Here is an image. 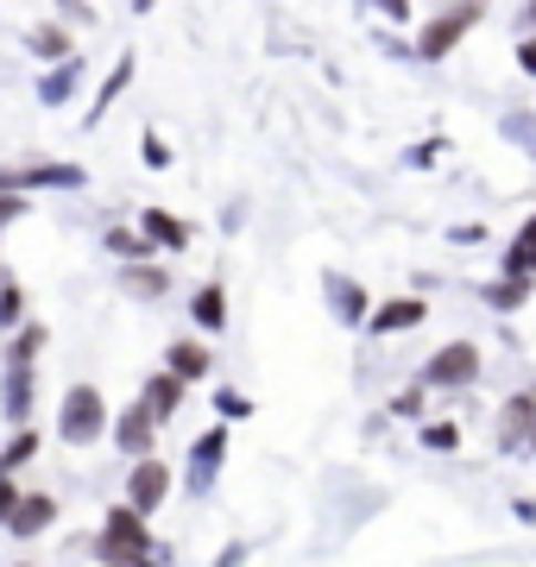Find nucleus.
<instances>
[{
	"instance_id": "obj_1",
	"label": "nucleus",
	"mask_w": 536,
	"mask_h": 567,
	"mask_svg": "<svg viewBox=\"0 0 536 567\" xmlns=\"http://www.w3.org/2000/svg\"><path fill=\"white\" fill-rule=\"evenodd\" d=\"M480 20H486V0H435V13L416 25L411 51H416L423 63H442V58H454L461 44L474 39Z\"/></svg>"
},
{
	"instance_id": "obj_2",
	"label": "nucleus",
	"mask_w": 536,
	"mask_h": 567,
	"mask_svg": "<svg viewBox=\"0 0 536 567\" xmlns=\"http://www.w3.org/2000/svg\"><path fill=\"white\" fill-rule=\"evenodd\" d=\"M95 555H102L107 567H158V555H165V548L152 543V529H145L140 511H133V505H114V511L102 517Z\"/></svg>"
},
{
	"instance_id": "obj_3",
	"label": "nucleus",
	"mask_w": 536,
	"mask_h": 567,
	"mask_svg": "<svg viewBox=\"0 0 536 567\" xmlns=\"http://www.w3.org/2000/svg\"><path fill=\"white\" fill-rule=\"evenodd\" d=\"M0 189H20V196H76L89 189L83 164L63 158H25V164H0Z\"/></svg>"
},
{
	"instance_id": "obj_4",
	"label": "nucleus",
	"mask_w": 536,
	"mask_h": 567,
	"mask_svg": "<svg viewBox=\"0 0 536 567\" xmlns=\"http://www.w3.org/2000/svg\"><path fill=\"white\" fill-rule=\"evenodd\" d=\"M114 429V416H107V398L95 385H70L58 404V442L63 447H95Z\"/></svg>"
},
{
	"instance_id": "obj_5",
	"label": "nucleus",
	"mask_w": 536,
	"mask_h": 567,
	"mask_svg": "<svg viewBox=\"0 0 536 567\" xmlns=\"http://www.w3.org/2000/svg\"><path fill=\"white\" fill-rule=\"evenodd\" d=\"M486 372V353H480L474 341H449V347H435L430 365H423V385L430 391H467Z\"/></svg>"
},
{
	"instance_id": "obj_6",
	"label": "nucleus",
	"mask_w": 536,
	"mask_h": 567,
	"mask_svg": "<svg viewBox=\"0 0 536 567\" xmlns=\"http://www.w3.org/2000/svg\"><path fill=\"white\" fill-rule=\"evenodd\" d=\"M171 486H177V473H171L158 454H140V461H126V505L140 511V517H152V511L165 505Z\"/></svg>"
},
{
	"instance_id": "obj_7",
	"label": "nucleus",
	"mask_w": 536,
	"mask_h": 567,
	"mask_svg": "<svg viewBox=\"0 0 536 567\" xmlns=\"http://www.w3.org/2000/svg\"><path fill=\"white\" fill-rule=\"evenodd\" d=\"M221 461H227V423H215L208 435H196V447H189V466H184V492L189 498H208V492H215Z\"/></svg>"
},
{
	"instance_id": "obj_8",
	"label": "nucleus",
	"mask_w": 536,
	"mask_h": 567,
	"mask_svg": "<svg viewBox=\"0 0 536 567\" xmlns=\"http://www.w3.org/2000/svg\"><path fill=\"white\" fill-rule=\"evenodd\" d=\"M158 429H165V423H158V416L133 398V404L114 416V429H107V435H114V447H121L126 461H140V454H158Z\"/></svg>"
},
{
	"instance_id": "obj_9",
	"label": "nucleus",
	"mask_w": 536,
	"mask_h": 567,
	"mask_svg": "<svg viewBox=\"0 0 536 567\" xmlns=\"http://www.w3.org/2000/svg\"><path fill=\"white\" fill-rule=\"evenodd\" d=\"M32 404H39V365H0V416L13 429H25Z\"/></svg>"
},
{
	"instance_id": "obj_10",
	"label": "nucleus",
	"mask_w": 536,
	"mask_h": 567,
	"mask_svg": "<svg viewBox=\"0 0 536 567\" xmlns=\"http://www.w3.org/2000/svg\"><path fill=\"white\" fill-rule=\"evenodd\" d=\"M89 82V58L76 51V58H63V63H44V76H39V107H63V102H76V89Z\"/></svg>"
},
{
	"instance_id": "obj_11",
	"label": "nucleus",
	"mask_w": 536,
	"mask_h": 567,
	"mask_svg": "<svg viewBox=\"0 0 536 567\" xmlns=\"http://www.w3.org/2000/svg\"><path fill=\"white\" fill-rule=\"evenodd\" d=\"M530 429H536V385H524V391L505 398V410H498V447H505V454H524Z\"/></svg>"
},
{
	"instance_id": "obj_12",
	"label": "nucleus",
	"mask_w": 536,
	"mask_h": 567,
	"mask_svg": "<svg viewBox=\"0 0 536 567\" xmlns=\"http://www.w3.org/2000/svg\"><path fill=\"white\" fill-rule=\"evenodd\" d=\"M58 517H63V505L51 498V492H20V505H13V517H7V536L32 543V536H44Z\"/></svg>"
},
{
	"instance_id": "obj_13",
	"label": "nucleus",
	"mask_w": 536,
	"mask_h": 567,
	"mask_svg": "<svg viewBox=\"0 0 536 567\" xmlns=\"http://www.w3.org/2000/svg\"><path fill=\"white\" fill-rule=\"evenodd\" d=\"M133 76H140V58H133V51H121V58H114V70L102 76V89H95V102H89L83 126H102L107 114H114V102H121L126 89H133Z\"/></svg>"
},
{
	"instance_id": "obj_14",
	"label": "nucleus",
	"mask_w": 536,
	"mask_h": 567,
	"mask_svg": "<svg viewBox=\"0 0 536 567\" xmlns=\"http://www.w3.org/2000/svg\"><path fill=\"white\" fill-rule=\"evenodd\" d=\"M430 322V303L423 297H392V303H372L367 334H411V328Z\"/></svg>"
},
{
	"instance_id": "obj_15",
	"label": "nucleus",
	"mask_w": 536,
	"mask_h": 567,
	"mask_svg": "<svg viewBox=\"0 0 536 567\" xmlns=\"http://www.w3.org/2000/svg\"><path fill=\"white\" fill-rule=\"evenodd\" d=\"M322 290H329V309L341 316V322H348V328H367V316H372L367 284L348 278V271H329V278H322Z\"/></svg>"
},
{
	"instance_id": "obj_16",
	"label": "nucleus",
	"mask_w": 536,
	"mask_h": 567,
	"mask_svg": "<svg viewBox=\"0 0 536 567\" xmlns=\"http://www.w3.org/2000/svg\"><path fill=\"white\" fill-rule=\"evenodd\" d=\"M140 404L152 410L158 423H171V416H177V410L189 404V385L177 379V372H171V365H158V372H152V379L140 385Z\"/></svg>"
},
{
	"instance_id": "obj_17",
	"label": "nucleus",
	"mask_w": 536,
	"mask_h": 567,
	"mask_svg": "<svg viewBox=\"0 0 536 567\" xmlns=\"http://www.w3.org/2000/svg\"><path fill=\"white\" fill-rule=\"evenodd\" d=\"M140 234L158 246V252H189V240H196V234H189V221H177V215H171V208H158V203L140 208Z\"/></svg>"
},
{
	"instance_id": "obj_18",
	"label": "nucleus",
	"mask_w": 536,
	"mask_h": 567,
	"mask_svg": "<svg viewBox=\"0 0 536 567\" xmlns=\"http://www.w3.org/2000/svg\"><path fill=\"white\" fill-rule=\"evenodd\" d=\"M25 51H32V63H63V58H76V32L63 20H39L25 32Z\"/></svg>"
},
{
	"instance_id": "obj_19",
	"label": "nucleus",
	"mask_w": 536,
	"mask_h": 567,
	"mask_svg": "<svg viewBox=\"0 0 536 567\" xmlns=\"http://www.w3.org/2000/svg\"><path fill=\"white\" fill-rule=\"evenodd\" d=\"M189 322L203 328V334H221L227 328V284L221 278H208L189 290Z\"/></svg>"
},
{
	"instance_id": "obj_20",
	"label": "nucleus",
	"mask_w": 536,
	"mask_h": 567,
	"mask_svg": "<svg viewBox=\"0 0 536 567\" xmlns=\"http://www.w3.org/2000/svg\"><path fill=\"white\" fill-rule=\"evenodd\" d=\"M480 297L498 309V316H517V309L536 297V278H512V271H498V278H486L480 284Z\"/></svg>"
},
{
	"instance_id": "obj_21",
	"label": "nucleus",
	"mask_w": 536,
	"mask_h": 567,
	"mask_svg": "<svg viewBox=\"0 0 536 567\" xmlns=\"http://www.w3.org/2000/svg\"><path fill=\"white\" fill-rule=\"evenodd\" d=\"M165 365L184 379V385H196V379H208V365H215V353H208L203 341H171L165 347Z\"/></svg>"
},
{
	"instance_id": "obj_22",
	"label": "nucleus",
	"mask_w": 536,
	"mask_h": 567,
	"mask_svg": "<svg viewBox=\"0 0 536 567\" xmlns=\"http://www.w3.org/2000/svg\"><path fill=\"white\" fill-rule=\"evenodd\" d=\"M498 271H512V278H536V215L512 234L505 259H498Z\"/></svg>"
},
{
	"instance_id": "obj_23",
	"label": "nucleus",
	"mask_w": 536,
	"mask_h": 567,
	"mask_svg": "<svg viewBox=\"0 0 536 567\" xmlns=\"http://www.w3.org/2000/svg\"><path fill=\"white\" fill-rule=\"evenodd\" d=\"M44 341H51V334H44V322H32V316H25V322L7 334V365H39Z\"/></svg>"
},
{
	"instance_id": "obj_24",
	"label": "nucleus",
	"mask_w": 536,
	"mask_h": 567,
	"mask_svg": "<svg viewBox=\"0 0 536 567\" xmlns=\"http://www.w3.org/2000/svg\"><path fill=\"white\" fill-rule=\"evenodd\" d=\"M121 284L133 290V297H145V303H158V297L171 290L165 265H152V259H140V265H121Z\"/></svg>"
},
{
	"instance_id": "obj_25",
	"label": "nucleus",
	"mask_w": 536,
	"mask_h": 567,
	"mask_svg": "<svg viewBox=\"0 0 536 567\" xmlns=\"http://www.w3.org/2000/svg\"><path fill=\"white\" fill-rule=\"evenodd\" d=\"M39 429L25 423V429H13V435H7V447H0V473H20V466H32L39 461Z\"/></svg>"
},
{
	"instance_id": "obj_26",
	"label": "nucleus",
	"mask_w": 536,
	"mask_h": 567,
	"mask_svg": "<svg viewBox=\"0 0 536 567\" xmlns=\"http://www.w3.org/2000/svg\"><path fill=\"white\" fill-rule=\"evenodd\" d=\"M107 252L121 265H140V259H158V246L145 240L140 227H107Z\"/></svg>"
},
{
	"instance_id": "obj_27",
	"label": "nucleus",
	"mask_w": 536,
	"mask_h": 567,
	"mask_svg": "<svg viewBox=\"0 0 536 567\" xmlns=\"http://www.w3.org/2000/svg\"><path fill=\"white\" fill-rule=\"evenodd\" d=\"M25 322V284L13 271H0V334H13Z\"/></svg>"
},
{
	"instance_id": "obj_28",
	"label": "nucleus",
	"mask_w": 536,
	"mask_h": 567,
	"mask_svg": "<svg viewBox=\"0 0 536 567\" xmlns=\"http://www.w3.org/2000/svg\"><path fill=\"white\" fill-rule=\"evenodd\" d=\"M215 416H221V423H247L252 398H247V391H234V385H221V391H215Z\"/></svg>"
},
{
	"instance_id": "obj_29",
	"label": "nucleus",
	"mask_w": 536,
	"mask_h": 567,
	"mask_svg": "<svg viewBox=\"0 0 536 567\" xmlns=\"http://www.w3.org/2000/svg\"><path fill=\"white\" fill-rule=\"evenodd\" d=\"M498 133H505V140H517V145H524V152H530V158H536V121H530V114H524V107H512V114L498 121Z\"/></svg>"
},
{
	"instance_id": "obj_30",
	"label": "nucleus",
	"mask_w": 536,
	"mask_h": 567,
	"mask_svg": "<svg viewBox=\"0 0 536 567\" xmlns=\"http://www.w3.org/2000/svg\"><path fill=\"white\" fill-rule=\"evenodd\" d=\"M140 158H145V171H171V145H165L158 126H145L140 133Z\"/></svg>"
},
{
	"instance_id": "obj_31",
	"label": "nucleus",
	"mask_w": 536,
	"mask_h": 567,
	"mask_svg": "<svg viewBox=\"0 0 536 567\" xmlns=\"http://www.w3.org/2000/svg\"><path fill=\"white\" fill-rule=\"evenodd\" d=\"M51 20H63L70 32H76V25L89 32V25H95V7H89V0H51Z\"/></svg>"
},
{
	"instance_id": "obj_32",
	"label": "nucleus",
	"mask_w": 536,
	"mask_h": 567,
	"mask_svg": "<svg viewBox=\"0 0 536 567\" xmlns=\"http://www.w3.org/2000/svg\"><path fill=\"white\" fill-rule=\"evenodd\" d=\"M25 215H32V196H20V189H0V234H7L13 221H25Z\"/></svg>"
},
{
	"instance_id": "obj_33",
	"label": "nucleus",
	"mask_w": 536,
	"mask_h": 567,
	"mask_svg": "<svg viewBox=\"0 0 536 567\" xmlns=\"http://www.w3.org/2000/svg\"><path fill=\"white\" fill-rule=\"evenodd\" d=\"M423 447H435V454H454V447H461V429H454V423H423Z\"/></svg>"
},
{
	"instance_id": "obj_34",
	"label": "nucleus",
	"mask_w": 536,
	"mask_h": 567,
	"mask_svg": "<svg viewBox=\"0 0 536 567\" xmlns=\"http://www.w3.org/2000/svg\"><path fill=\"white\" fill-rule=\"evenodd\" d=\"M372 13H385L392 25H411V13H416V0H367Z\"/></svg>"
},
{
	"instance_id": "obj_35",
	"label": "nucleus",
	"mask_w": 536,
	"mask_h": 567,
	"mask_svg": "<svg viewBox=\"0 0 536 567\" xmlns=\"http://www.w3.org/2000/svg\"><path fill=\"white\" fill-rule=\"evenodd\" d=\"M442 152H449V140H423V145H411V164H416V171H430Z\"/></svg>"
},
{
	"instance_id": "obj_36",
	"label": "nucleus",
	"mask_w": 536,
	"mask_h": 567,
	"mask_svg": "<svg viewBox=\"0 0 536 567\" xmlns=\"http://www.w3.org/2000/svg\"><path fill=\"white\" fill-rule=\"evenodd\" d=\"M512 58H517V70H524V76H536V32H524V39L512 44Z\"/></svg>"
},
{
	"instance_id": "obj_37",
	"label": "nucleus",
	"mask_w": 536,
	"mask_h": 567,
	"mask_svg": "<svg viewBox=\"0 0 536 567\" xmlns=\"http://www.w3.org/2000/svg\"><path fill=\"white\" fill-rule=\"evenodd\" d=\"M13 505H20V486H13V473H0V529H7Z\"/></svg>"
},
{
	"instance_id": "obj_38",
	"label": "nucleus",
	"mask_w": 536,
	"mask_h": 567,
	"mask_svg": "<svg viewBox=\"0 0 536 567\" xmlns=\"http://www.w3.org/2000/svg\"><path fill=\"white\" fill-rule=\"evenodd\" d=\"M392 410H398V416H423V391H398Z\"/></svg>"
},
{
	"instance_id": "obj_39",
	"label": "nucleus",
	"mask_w": 536,
	"mask_h": 567,
	"mask_svg": "<svg viewBox=\"0 0 536 567\" xmlns=\"http://www.w3.org/2000/svg\"><path fill=\"white\" fill-rule=\"evenodd\" d=\"M449 240H454V246H480V240H486V227H480V221H461Z\"/></svg>"
},
{
	"instance_id": "obj_40",
	"label": "nucleus",
	"mask_w": 536,
	"mask_h": 567,
	"mask_svg": "<svg viewBox=\"0 0 536 567\" xmlns=\"http://www.w3.org/2000/svg\"><path fill=\"white\" fill-rule=\"evenodd\" d=\"M240 561H247V548H240V543H227V548H221V561H215V567H240Z\"/></svg>"
},
{
	"instance_id": "obj_41",
	"label": "nucleus",
	"mask_w": 536,
	"mask_h": 567,
	"mask_svg": "<svg viewBox=\"0 0 536 567\" xmlns=\"http://www.w3.org/2000/svg\"><path fill=\"white\" fill-rule=\"evenodd\" d=\"M524 20H530V32H536V0H530V7H524Z\"/></svg>"
},
{
	"instance_id": "obj_42",
	"label": "nucleus",
	"mask_w": 536,
	"mask_h": 567,
	"mask_svg": "<svg viewBox=\"0 0 536 567\" xmlns=\"http://www.w3.org/2000/svg\"><path fill=\"white\" fill-rule=\"evenodd\" d=\"M524 454H536V429H530V442H524Z\"/></svg>"
},
{
	"instance_id": "obj_43",
	"label": "nucleus",
	"mask_w": 536,
	"mask_h": 567,
	"mask_svg": "<svg viewBox=\"0 0 536 567\" xmlns=\"http://www.w3.org/2000/svg\"><path fill=\"white\" fill-rule=\"evenodd\" d=\"M20 567H32V561H20Z\"/></svg>"
}]
</instances>
